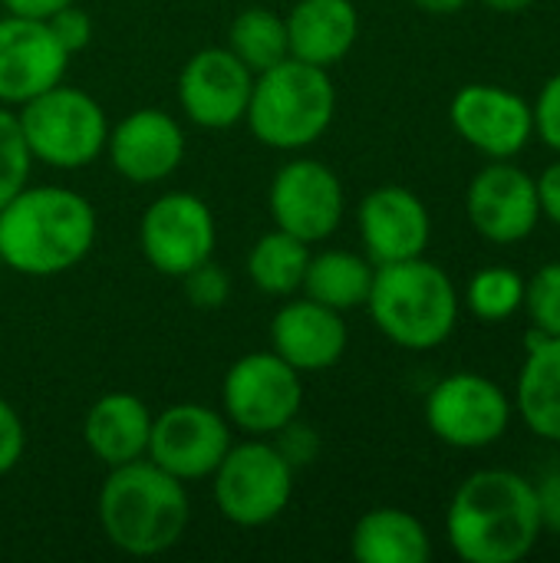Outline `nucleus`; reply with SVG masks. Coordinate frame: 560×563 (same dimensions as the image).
I'll return each instance as SVG.
<instances>
[{
    "instance_id": "nucleus-1",
    "label": "nucleus",
    "mask_w": 560,
    "mask_h": 563,
    "mask_svg": "<svg viewBox=\"0 0 560 563\" xmlns=\"http://www.w3.org/2000/svg\"><path fill=\"white\" fill-rule=\"evenodd\" d=\"M535 482L508 468L472 472L446 511V538L465 563H518L541 541Z\"/></svg>"
},
{
    "instance_id": "nucleus-2",
    "label": "nucleus",
    "mask_w": 560,
    "mask_h": 563,
    "mask_svg": "<svg viewBox=\"0 0 560 563\" xmlns=\"http://www.w3.org/2000/svg\"><path fill=\"white\" fill-rule=\"evenodd\" d=\"M96 244L92 205L63 185H26L0 208V264L26 277L73 271Z\"/></svg>"
},
{
    "instance_id": "nucleus-3",
    "label": "nucleus",
    "mask_w": 560,
    "mask_h": 563,
    "mask_svg": "<svg viewBox=\"0 0 560 563\" xmlns=\"http://www.w3.org/2000/svg\"><path fill=\"white\" fill-rule=\"evenodd\" d=\"M96 518L116 551L129 558H155L185 538L191 501L185 482L149 459H135L109 468L96 498Z\"/></svg>"
},
{
    "instance_id": "nucleus-4",
    "label": "nucleus",
    "mask_w": 560,
    "mask_h": 563,
    "mask_svg": "<svg viewBox=\"0 0 560 563\" xmlns=\"http://www.w3.org/2000/svg\"><path fill=\"white\" fill-rule=\"evenodd\" d=\"M366 310L389 343L426 353L455 333L462 300L452 277L422 254L396 264H376Z\"/></svg>"
},
{
    "instance_id": "nucleus-5",
    "label": "nucleus",
    "mask_w": 560,
    "mask_h": 563,
    "mask_svg": "<svg viewBox=\"0 0 560 563\" xmlns=\"http://www.w3.org/2000/svg\"><path fill=\"white\" fill-rule=\"evenodd\" d=\"M333 112L337 89L330 73L323 66L287 56L254 76L244 122L261 145L297 152L314 145L330 129Z\"/></svg>"
},
{
    "instance_id": "nucleus-6",
    "label": "nucleus",
    "mask_w": 560,
    "mask_h": 563,
    "mask_svg": "<svg viewBox=\"0 0 560 563\" xmlns=\"http://www.w3.org/2000/svg\"><path fill=\"white\" fill-rule=\"evenodd\" d=\"M17 122L33 162L53 168H83L106 152L109 119L102 106L76 86L56 82L33 96L20 106Z\"/></svg>"
},
{
    "instance_id": "nucleus-7",
    "label": "nucleus",
    "mask_w": 560,
    "mask_h": 563,
    "mask_svg": "<svg viewBox=\"0 0 560 563\" xmlns=\"http://www.w3.org/2000/svg\"><path fill=\"white\" fill-rule=\"evenodd\" d=\"M211 478L221 518L238 528H264L277 521L294 498V465L274 442L257 435L241 445L231 442Z\"/></svg>"
},
{
    "instance_id": "nucleus-8",
    "label": "nucleus",
    "mask_w": 560,
    "mask_h": 563,
    "mask_svg": "<svg viewBox=\"0 0 560 563\" xmlns=\"http://www.w3.org/2000/svg\"><path fill=\"white\" fill-rule=\"evenodd\" d=\"M221 402L231 426L248 435L271 439L294 419H300L304 383L300 373L271 353H248L231 363L221 383Z\"/></svg>"
},
{
    "instance_id": "nucleus-9",
    "label": "nucleus",
    "mask_w": 560,
    "mask_h": 563,
    "mask_svg": "<svg viewBox=\"0 0 560 563\" xmlns=\"http://www.w3.org/2000/svg\"><path fill=\"white\" fill-rule=\"evenodd\" d=\"M512 399L482 373H452L439 379L426 399L429 432L452 449H488L512 426Z\"/></svg>"
},
{
    "instance_id": "nucleus-10",
    "label": "nucleus",
    "mask_w": 560,
    "mask_h": 563,
    "mask_svg": "<svg viewBox=\"0 0 560 563\" xmlns=\"http://www.w3.org/2000/svg\"><path fill=\"white\" fill-rule=\"evenodd\" d=\"M139 244L145 261L165 277H185L211 261L218 224L205 198L191 191H168L155 198L139 221Z\"/></svg>"
},
{
    "instance_id": "nucleus-11",
    "label": "nucleus",
    "mask_w": 560,
    "mask_h": 563,
    "mask_svg": "<svg viewBox=\"0 0 560 563\" xmlns=\"http://www.w3.org/2000/svg\"><path fill=\"white\" fill-rule=\"evenodd\" d=\"M228 449L231 426L221 412L201 402H178L168 406L162 416H152L145 459L188 485L198 478H211Z\"/></svg>"
},
{
    "instance_id": "nucleus-12",
    "label": "nucleus",
    "mask_w": 560,
    "mask_h": 563,
    "mask_svg": "<svg viewBox=\"0 0 560 563\" xmlns=\"http://www.w3.org/2000/svg\"><path fill=\"white\" fill-rule=\"evenodd\" d=\"M267 208L281 231L307 244H320L343 221L347 211L343 181L330 165L317 158H294L274 175L267 191Z\"/></svg>"
},
{
    "instance_id": "nucleus-13",
    "label": "nucleus",
    "mask_w": 560,
    "mask_h": 563,
    "mask_svg": "<svg viewBox=\"0 0 560 563\" xmlns=\"http://www.w3.org/2000/svg\"><path fill=\"white\" fill-rule=\"evenodd\" d=\"M465 214L479 238L488 244H518L541 224V201L535 178L515 158H488L469 181Z\"/></svg>"
},
{
    "instance_id": "nucleus-14",
    "label": "nucleus",
    "mask_w": 560,
    "mask_h": 563,
    "mask_svg": "<svg viewBox=\"0 0 560 563\" xmlns=\"http://www.w3.org/2000/svg\"><path fill=\"white\" fill-rule=\"evenodd\" d=\"M452 129L485 158H515L535 135V112L525 96L495 82H469L449 102Z\"/></svg>"
},
{
    "instance_id": "nucleus-15",
    "label": "nucleus",
    "mask_w": 560,
    "mask_h": 563,
    "mask_svg": "<svg viewBox=\"0 0 560 563\" xmlns=\"http://www.w3.org/2000/svg\"><path fill=\"white\" fill-rule=\"evenodd\" d=\"M254 73L228 49H198L178 73V106L201 129H231L244 122Z\"/></svg>"
},
{
    "instance_id": "nucleus-16",
    "label": "nucleus",
    "mask_w": 560,
    "mask_h": 563,
    "mask_svg": "<svg viewBox=\"0 0 560 563\" xmlns=\"http://www.w3.org/2000/svg\"><path fill=\"white\" fill-rule=\"evenodd\" d=\"M69 53L59 46L46 20H0V106H23L63 82Z\"/></svg>"
},
{
    "instance_id": "nucleus-17",
    "label": "nucleus",
    "mask_w": 560,
    "mask_h": 563,
    "mask_svg": "<svg viewBox=\"0 0 560 563\" xmlns=\"http://www.w3.org/2000/svg\"><path fill=\"white\" fill-rule=\"evenodd\" d=\"M356 224L363 251L373 264L422 257L432 238L429 208L406 185H380L370 195H363Z\"/></svg>"
},
{
    "instance_id": "nucleus-18",
    "label": "nucleus",
    "mask_w": 560,
    "mask_h": 563,
    "mask_svg": "<svg viewBox=\"0 0 560 563\" xmlns=\"http://www.w3.org/2000/svg\"><path fill=\"white\" fill-rule=\"evenodd\" d=\"M106 152L112 168L135 185H155L185 162V132L162 109H135L109 129Z\"/></svg>"
},
{
    "instance_id": "nucleus-19",
    "label": "nucleus",
    "mask_w": 560,
    "mask_h": 563,
    "mask_svg": "<svg viewBox=\"0 0 560 563\" xmlns=\"http://www.w3.org/2000/svg\"><path fill=\"white\" fill-rule=\"evenodd\" d=\"M350 330L340 310L310 297L287 300L271 320V350L297 373H323L343 360Z\"/></svg>"
},
{
    "instance_id": "nucleus-20",
    "label": "nucleus",
    "mask_w": 560,
    "mask_h": 563,
    "mask_svg": "<svg viewBox=\"0 0 560 563\" xmlns=\"http://www.w3.org/2000/svg\"><path fill=\"white\" fill-rule=\"evenodd\" d=\"M284 23L290 56L323 69L347 59L360 36V13L353 0H297Z\"/></svg>"
},
{
    "instance_id": "nucleus-21",
    "label": "nucleus",
    "mask_w": 560,
    "mask_h": 563,
    "mask_svg": "<svg viewBox=\"0 0 560 563\" xmlns=\"http://www.w3.org/2000/svg\"><path fill=\"white\" fill-rule=\"evenodd\" d=\"M149 432H152V412L132 393L99 396L83 419V442L106 468H119L135 459H145Z\"/></svg>"
},
{
    "instance_id": "nucleus-22",
    "label": "nucleus",
    "mask_w": 560,
    "mask_h": 563,
    "mask_svg": "<svg viewBox=\"0 0 560 563\" xmlns=\"http://www.w3.org/2000/svg\"><path fill=\"white\" fill-rule=\"evenodd\" d=\"M515 402L531 435L560 445V336L528 330V356L518 373Z\"/></svg>"
},
{
    "instance_id": "nucleus-23",
    "label": "nucleus",
    "mask_w": 560,
    "mask_h": 563,
    "mask_svg": "<svg viewBox=\"0 0 560 563\" xmlns=\"http://www.w3.org/2000/svg\"><path fill=\"white\" fill-rule=\"evenodd\" d=\"M350 551L360 563H426L432 558V538L416 515L373 508L356 521Z\"/></svg>"
},
{
    "instance_id": "nucleus-24",
    "label": "nucleus",
    "mask_w": 560,
    "mask_h": 563,
    "mask_svg": "<svg viewBox=\"0 0 560 563\" xmlns=\"http://www.w3.org/2000/svg\"><path fill=\"white\" fill-rule=\"evenodd\" d=\"M373 271H376V264L366 254L320 251V254H310L300 290H304V297L347 313V310L366 307V297L373 287Z\"/></svg>"
},
{
    "instance_id": "nucleus-25",
    "label": "nucleus",
    "mask_w": 560,
    "mask_h": 563,
    "mask_svg": "<svg viewBox=\"0 0 560 563\" xmlns=\"http://www.w3.org/2000/svg\"><path fill=\"white\" fill-rule=\"evenodd\" d=\"M310 264V244L274 228L261 234L248 254V277L267 297H294L304 287Z\"/></svg>"
},
{
    "instance_id": "nucleus-26",
    "label": "nucleus",
    "mask_w": 560,
    "mask_h": 563,
    "mask_svg": "<svg viewBox=\"0 0 560 563\" xmlns=\"http://www.w3.org/2000/svg\"><path fill=\"white\" fill-rule=\"evenodd\" d=\"M228 49L257 76L281 59L290 56L287 49V23L281 13L267 7H248L241 10L228 26Z\"/></svg>"
},
{
    "instance_id": "nucleus-27",
    "label": "nucleus",
    "mask_w": 560,
    "mask_h": 563,
    "mask_svg": "<svg viewBox=\"0 0 560 563\" xmlns=\"http://www.w3.org/2000/svg\"><path fill=\"white\" fill-rule=\"evenodd\" d=\"M525 303V277L515 267L488 264L472 274L465 284V307L472 317L485 323H505L512 320Z\"/></svg>"
},
{
    "instance_id": "nucleus-28",
    "label": "nucleus",
    "mask_w": 560,
    "mask_h": 563,
    "mask_svg": "<svg viewBox=\"0 0 560 563\" xmlns=\"http://www.w3.org/2000/svg\"><path fill=\"white\" fill-rule=\"evenodd\" d=\"M30 165L33 155L20 132L17 112L0 106V208L30 185Z\"/></svg>"
},
{
    "instance_id": "nucleus-29",
    "label": "nucleus",
    "mask_w": 560,
    "mask_h": 563,
    "mask_svg": "<svg viewBox=\"0 0 560 563\" xmlns=\"http://www.w3.org/2000/svg\"><path fill=\"white\" fill-rule=\"evenodd\" d=\"M521 310L528 313L535 330H541L545 336H560V261L541 264L525 280Z\"/></svg>"
},
{
    "instance_id": "nucleus-30",
    "label": "nucleus",
    "mask_w": 560,
    "mask_h": 563,
    "mask_svg": "<svg viewBox=\"0 0 560 563\" xmlns=\"http://www.w3.org/2000/svg\"><path fill=\"white\" fill-rule=\"evenodd\" d=\"M185 297L191 300V307L198 310H218L228 303L231 297V277L224 267H218L215 261L198 264L195 271H188L185 277Z\"/></svg>"
},
{
    "instance_id": "nucleus-31",
    "label": "nucleus",
    "mask_w": 560,
    "mask_h": 563,
    "mask_svg": "<svg viewBox=\"0 0 560 563\" xmlns=\"http://www.w3.org/2000/svg\"><path fill=\"white\" fill-rule=\"evenodd\" d=\"M531 112H535V135H541L545 145L560 155V73H554L541 86Z\"/></svg>"
},
{
    "instance_id": "nucleus-32",
    "label": "nucleus",
    "mask_w": 560,
    "mask_h": 563,
    "mask_svg": "<svg viewBox=\"0 0 560 563\" xmlns=\"http://www.w3.org/2000/svg\"><path fill=\"white\" fill-rule=\"evenodd\" d=\"M50 30H53V36L59 40V46L73 56V53H79V49H86L89 46V40H92V20H89V13L86 10H79L76 3H69V7H63V10H56L50 20Z\"/></svg>"
},
{
    "instance_id": "nucleus-33",
    "label": "nucleus",
    "mask_w": 560,
    "mask_h": 563,
    "mask_svg": "<svg viewBox=\"0 0 560 563\" xmlns=\"http://www.w3.org/2000/svg\"><path fill=\"white\" fill-rule=\"evenodd\" d=\"M23 449H26L23 422H20L17 409L0 396V478H3V475H10V472L20 465Z\"/></svg>"
},
{
    "instance_id": "nucleus-34",
    "label": "nucleus",
    "mask_w": 560,
    "mask_h": 563,
    "mask_svg": "<svg viewBox=\"0 0 560 563\" xmlns=\"http://www.w3.org/2000/svg\"><path fill=\"white\" fill-rule=\"evenodd\" d=\"M274 445H277V449H281V455L294 465V472H297L300 465H310V462L317 459V452H320V439H317V432H314L310 426L297 422V419L277 432V442H274Z\"/></svg>"
},
{
    "instance_id": "nucleus-35",
    "label": "nucleus",
    "mask_w": 560,
    "mask_h": 563,
    "mask_svg": "<svg viewBox=\"0 0 560 563\" xmlns=\"http://www.w3.org/2000/svg\"><path fill=\"white\" fill-rule=\"evenodd\" d=\"M535 495H538V515H541V528L548 534L560 538V468L548 472L535 482Z\"/></svg>"
},
{
    "instance_id": "nucleus-36",
    "label": "nucleus",
    "mask_w": 560,
    "mask_h": 563,
    "mask_svg": "<svg viewBox=\"0 0 560 563\" xmlns=\"http://www.w3.org/2000/svg\"><path fill=\"white\" fill-rule=\"evenodd\" d=\"M538 201H541V218H548L554 228H560V158L551 162L538 178Z\"/></svg>"
},
{
    "instance_id": "nucleus-37",
    "label": "nucleus",
    "mask_w": 560,
    "mask_h": 563,
    "mask_svg": "<svg viewBox=\"0 0 560 563\" xmlns=\"http://www.w3.org/2000/svg\"><path fill=\"white\" fill-rule=\"evenodd\" d=\"M7 13L13 16H30V20H50L56 10L76 3V0H0Z\"/></svg>"
},
{
    "instance_id": "nucleus-38",
    "label": "nucleus",
    "mask_w": 560,
    "mask_h": 563,
    "mask_svg": "<svg viewBox=\"0 0 560 563\" xmlns=\"http://www.w3.org/2000/svg\"><path fill=\"white\" fill-rule=\"evenodd\" d=\"M413 7H419L422 13H432V16H452L459 10H465L469 0H409Z\"/></svg>"
},
{
    "instance_id": "nucleus-39",
    "label": "nucleus",
    "mask_w": 560,
    "mask_h": 563,
    "mask_svg": "<svg viewBox=\"0 0 560 563\" xmlns=\"http://www.w3.org/2000/svg\"><path fill=\"white\" fill-rule=\"evenodd\" d=\"M479 3H485V7L495 10V13H525V10H531L538 0H479Z\"/></svg>"
}]
</instances>
